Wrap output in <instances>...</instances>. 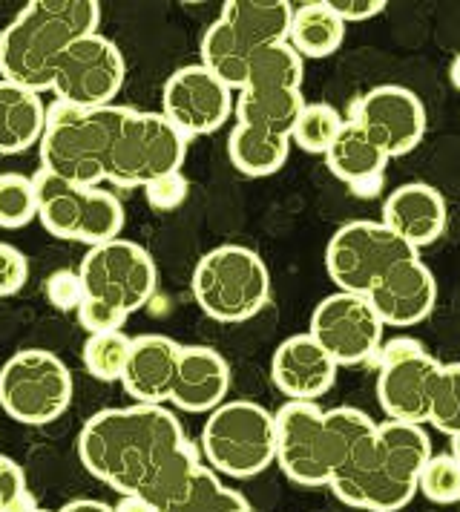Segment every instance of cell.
I'll list each match as a JSON object with an SVG mask.
<instances>
[{"instance_id":"8fae6325","label":"cell","mask_w":460,"mask_h":512,"mask_svg":"<svg viewBox=\"0 0 460 512\" xmlns=\"http://www.w3.org/2000/svg\"><path fill=\"white\" fill-rule=\"evenodd\" d=\"M409 256H417V251L409 248L397 233L389 231L380 219H357L345 222L328 239L325 271L337 285V291L366 297L391 265Z\"/></svg>"},{"instance_id":"603a6c76","label":"cell","mask_w":460,"mask_h":512,"mask_svg":"<svg viewBox=\"0 0 460 512\" xmlns=\"http://www.w3.org/2000/svg\"><path fill=\"white\" fill-rule=\"evenodd\" d=\"M325 162H328V170L337 179H343L345 185L354 187L366 182V179L386 176V164L391 159L374 144V139L354 118H345L343 133L337 136L331 150L325 153Z\"/></svg>"},{"instance_id":"30bf717a","label":"cell","mask_w":460,"mask_h":512,"mask_svg":"<svg viewBox=\"0 0 460 512\" xmlns=\"http://www.w3.org/2000/svg\"><path fill=\"white\" fill-rule=\"evenodd\" d=\"M443 363L412 337L383 343L377 354V400L389 420L426 426Z\"/></svg>"},{"instance_id":"2e32d148","label":"cell","mask_w":460,"mask_h":512,"mask_svg":"<svg viewBox=\"0 0 460 512\" xmlns=\"http://www.w3.org/2000/svg\"><path fill=\"white\" fill-rule=\"evenodd\" d=\"M386 328H412L423 323L437 303V282L432 268L417 256L400 259L374 282L366 294Z\"/></svg>"},{"instance_id":"d6986e66","label":"cell","mask_w":460,"mask_h":512,"mask_svg":"<svg viewBox=\"0 0 460 512\" xmlns=\"http://www.w3.org/2000/svg\"><path fill=\"white\" fill-rule=\"evenodd\" d=\"M179 357H182V343L164 334L133 337L130 360L121 377L124 392L144 406H167L179 374Z\"/></svg>"},{"instance_id":"5b68a950","label":"cell","mask_w":460,"mask_h":512,"mask_svg":"<svg viewBox=\"0 0 460 512\" xmlns=\"http://www.w3.org/2000/svg\"><path fill=\"white\" fill-rule=\"evenodd\" d=\"M276 415V464L299 487H331L351 452L377 429L363 409L285 400Z\"/></svg>"},{"instance_id":"f35d334b","label":"cell","mask_w":460,"mask_h":512,"mask_svg":"<svg viewBox=\"0 0 460 512\" xmlns=\"http://www.w3.org/2000/svg\"><path fill=\"white\" fill-rule=\"evenodd\" d=\"M144 196H147L150 208L176 210L187 199V179H184L182 170L170 173V176H161V179L144 187Z\"/></svg>"},{"instance_id":"1f68e13d","label":"cell","mask_w":460,"mask_h":512,"mask_svg":"<svg viewBox=\"0 0 460 512\" xmlns=\"http://www.w3.org/2000/svg\"><path fill=\"white\" fill-rule=\"evenodd\" d=\"M38 219V190L35 176L0 173V228L18 231Z\"/></svg>"},{"instance_id":"7bdbcfd3","label":"cell","mask_w":460,"mask_h":512,"mask_svg":"<svg viewBox=\"0 0 460 512\" xmlns=\"http://www.w3.org/2000/svg\"><path fill=\"white\" fill-rule=\"evenodd\" d=\"M449 81H452L455 90H460V52L452 58V64H449Z\"/></svg>"},{"instance_id":"4dcf8cb0","label":"cell","mask_w":460,"mask_h":512,"mask_svg":"<svg viewBox=\"0 0 460 512\" xmlns=\"http://www.w3.org/2000/svg\"><path fill=\"white\" fill-rule=\"evenodd\" d=\"M130 346H133V337H127L124 331L90 334L81 349L84 369L101 383H115V380L121 383L127 360H130Z\"/></svg>"},{"instance_id":"484cf974","label":"cell","mask_w":460,"mask_h":512,"mask_svg":"<svg viewBox=\"0 0 460 512\" xmlns=\"http://www.w3.org/2000/svg\"><path fill=\"white\" fill-rule=\"evenodd\" d=\"M199 55H202V67L213 72L219 81H225L233 93L245 90L253 52L233 32V26L225 18H219V21L207 26V32L202 35V44H199Z\"/></svg>"},{"instance_id":"e575fe53","label":"cell","mask_w":460,"mask_h":512,"mask_svg":"<svg viewBox=\"0 0 460 512\" xmlns=\"http://www.w3.org/2000/svg\"><path fill=\"white\" fill-rule=\"evenodd\" d=\"M35 507L23 466L9 455H0V512H32Z\"/></svg>"},{"instance_id":"8992f818","label":"cell","mask_w":460,"mask_h":512,"mask_svg":"<svg viewBox=\"0 0 460 512\" xmlns=\"http://www.w3.org/2000/svg\"><path fill=\"white\" fill-rule=\"evenodd\" d=\"M190 291L210 320L248 323L271 300V271L253 248L219 245L196 262Z\"/></svg>"},{"instance_id":"5bb4252c","label":"cell","mask_w":460,"mask_h":512,"mask_svg":"<svg viewBox=\"0 0 460 512\" xmlns=\"http://www.w3.org/2000/svg\"><path fill=\"white\" fill-rule=\"evenodd\" d=\"M161 113L190 141L228 124L236 113V93L202 64H187L167 78L161 90Z\"/></svg>"},{"instance_id":"836d02e7","label":"cell","mask_w":460,"mask_h":512,"mask_svg":"<svg viewBox=\"0 0 460 512\" xmlns=\"http://www.w3.org/2000/svg\"><path fill=\"white\" fill-rule=\"evenodd\" d=\"M429 426H435L437 432L449 438L460 435V363H449L440 372Z\"/></svg>"},{"instance_id":"60d3db41","label":"cell","mask_w":460,"mask_h":512,"mask_svg":"<svg viewBox=\"0 0 460 512\" xmlns=\"http://www.w3.org/2000/svg\"><path fill=\"white\" fill-rule=\"evenodd\" d=\"M113 510L115 512H159L156 510V504H150V501H147V498H141V495H121Z\"/></svg>"},{"instance_id":"7a4b0ae2","label":"cell","mask_w":460,"mask_h":512,"mask_svg":"<svg viewBox=\"0 0 460 512\" xmlns=\"http://www.w3.org/2000/svg\"><path fill=\"white\" fill-rule=\"evenodd\" d=\"M41 167L75 182L98 187H144L161 176L179 173L187 156V139L164 113L124 104L78 110L55 104L49 110Z\"/></svg>"},{"instance_id":"7c38bea8","label":"cell","mask_w":460,"mask_h":512,"mask_svg":"<svg viewBox=\"0 0 460 512\" xmlns=\"http://www.w3.org/2000/svg\"><path fill=\"white\" fill-rule=\"evenodd\" d=\"M78 274L84 282L87 300L113 305L127 317L150 303L159 285L153 256L138 242L121 236L90 248L78 265Z\"/></svg>"},{"instance_id":"9c48e42d","label":"cell","mask_w":460,"mask_h":512,"mask_svg":"<svg viewBox=\"0 0 460 512\" xmlns=\"http://www.w3.org/2000/svg\"><path fill=\"white\" fill-rule=\"evenodd\" d=\"M67 363L46 349L15 351L0 369V406L23 426H46L72 406Z\"/></svg>"},{"instance_id":"ac0fdd59","label":"cell","mask_w":460,"mask_h":512,"mask_svg":"<svg viewBox=\"0 0 460 512\" xmlns=\"http://www.w3.org/2000/svg\"><path fill=\"white\" fill-rule=\"evenodd\" d=\"M380 222L420 254V248L435 245L443 236L446 222H449V210H446V199L437 187L426 185V182H409L386 196Z\"/></svg>"},{"instance_id":"8d00e7d4","label":"cell","mask_w":460,"mask_h":512,"mask_svg":"<svg viewBox=\"0 0 460 512\" xmlns=\"http://www.w3.org/2000/svg\"><path fill=\"white\" fill-rule=\"evenodd\" d=\"M29 280V259L23 256L21 248L0 242V297L18 294Z\"/></svg>"},{"instance_id":"52a82bcc","label":"cell","mask_w":460,"mask_h":512,"mask_svg":"<svg viewBox=\"0 0 460 512\" xmlns=\"http://www.w3.org/2000/svg\"><path fill=\"white\" fill-rule=\"evenodd\" d=\"M199 446L216 475L253 478L276 464V415L253 400H228L207 415Z\"/></svg>"},{"instance_id":"ffe728a7","label":"cell","mask_w":460,"mask_h":512,"mask_svg":"<svg viewBox=\"0 0 460 512\" xmlns=\"http://www.w3.org/2000/svg\"><path fill=\"white\" fill-rule=\"evenodd\" d=\"M230 366L228 360L210 346H182L179 374L170 395V406L202 415L213 412L222 403H228Z\"/></svg>"},{"instance_id":"44dd1931","label":"cell","mask_w":460,"mask_h":512,"mask_svg":"<svg viewBox=\"0 0 460 512\" xmlns=\"http://www.w3.org/2000/svg\"><path fill=\"white\" fill-rule=\"evenodd\" d=\"M49 124V110L41 93L0 78V156H18L41 147Z\"/></svg>"},{"instance_id":"f6af8a7d","label":"cell","mask_w":460,"mask_h":512,"mask_svg":"<svg viewBox=\"0 0 460 512\" xmlns=\"http://www.w3.org/2000/svg\"><path fill=\"white\" fill-rule=\"evenodd\" d=\"M32 512H49V510H41V507H35V510H32Z\"/></svg>"},{"instance_id":"ab89813d","label":"cell","mask_w":460,"mask_h":512,"mask_svg":"<svg viewBox=\"0 0 460 512\" xmlns=\"http://www.w3.org/2000/svg\"><path fill=\"white\" fill-rule=\"evenodd\" d=\"M331 9L343 18V24H360L380 15L389 3L386 0H328Z\"/></svg>"},{"instance_id":"f1b7e54d","label":"cell","mask_w":460,"mask_h":512,"mask_svg":"<svg viewBox=\"0 0 460 512\" xmlns=\"http://www.w3.org/2000/svg\"><path fill=\"white\" fill-rule=\"evenodd\" d=\"M302 78L305 58L288 41H282L253 52L245 90H302Z\"/></svg>"},{"instance_id":"6da1fadb","label":"cell","mask_w":460,"mask_h":512,"mask_svg":"<svg viewBox=\"0 0 460 512\" xmlns=\"http://www.w3.org/2000/svg\"><path fill=\"white\" fill-rule=\"evenodd\" d=\"M98 0H32L0 32V78L49 93L58 104L110 107L127 64L121 49L98 32Z\"/></svg>"},{"instance_id":"d590c367","label":"cell","mask_w":460,"mask_h":512,"mask_svg":"<svg viewBox=\"0 0 460 512\" xmlns=\"http://www.w3.org/2000/svg\"><path fill=\"white\" fill-rule=\"evenodd\" d=\"M44 294L46 300H49V305L58 308V311H78L81 303L87 300V291H84L81 274H78V271H67V268L52 271V274L46 277Z\"/></svg>"},{"instance_id":"ee69618b","label":"cell","mask_w":460,"mask_h":512,"mask_svg":"<svg viewBox=\"0 0 460 512\" xmlns=\"http://www.w3.org/2000/svg\"><path fill=\"white\" fill-rule=\"evenodd\" d=\"M452 455H455V458L460 461V435H455V438H452Z\"/></svg>"},{"instance_id":"f546056e","label":"cell","mask_w":460,"mask_h":512,"mask_svg":"<svg viewBox=\"0 0 460 512\" xmlns=\"http://www.w3.org/2000/svg\"><path fill=\"white\" fill-rule=\"evenodd\" d=\"M345 118L337 113V107L331 104H305L299 113L297 124L291 130V144H297L299 150L314 153V156H325L331 150V144L343 133Z\"/></svg>"},{"instance_id":"277c9868","label":"cell","mask_w":460,"mask_h":512,"mask_svg":"<svg viewBox=\"0 0 460 512\" xmlns=\"http://www.w3.org/2000/svg\"><path fill=\"white\" fill-rule=\"evenodd\" d=\"M432 455L423 426L386 420L351 452L328 489L354 510L397 512L417 495L420 472Z\"/></svg>"},{"instance_id":"d4e9b609","label":"cell","mask_w":460,"mask_h":512,"mask_svg":"<svg viewBox=\"0 0 460 512\" xmlns=\"http://www.w3.org/2000/svg\"><path fill=\"white\" fill-rule=\"evenodd\" d=\"M345 41L343 18L331 9L328 0H305L294 6L288 44L297 49L302 58H328Z\"/></svg>"},{"instance_id":"7402d4cb","label":"cell","mask_w":460,"mask_h":512,"mask_svg":"<svg viewBox=\"0 0 460 512\" xmlns=\"http://www.w3.org/2000/svg\"><path fill=\"white\" fill-rule=\"evenodd\" d=\"M251 52L288 41L294 3L288 0H228L222 15Z\"/></svg>"},{"instance_id":"cb8c5ba5","label":"cell","mask_w":460,"mask_h":512,"mask_svg":"<svg viewBox=\"0 0 460 512\" xmlns=\"http://www.w3.org/2000/svg\"><path fill=\"white\" fill-rule=\"evenodd\" d=\"M291 153V136H282L274 130H262L251 124H236L228 136L230 164L251 179L274 176L282 170Z\"/></svg>"},{"instance_id":"4316f807","label":"cell","mask_w":460,"mask_h":512,"mask_svg":"<svg viewBox=\"0 0 460 512\" xmlns=\"http://www.w3.org/2000/svg\"><path fill=\"white\" fill-rule=\"evenodd\" d=\"M308 101L302 90H242L236 93V124H251L291 136L299 113Z\"/></svg>"},{"instance_id":"74e56055","label":"cell","mask_w":460,"mask_h":512,"mask_svg":"<svg viewBox=\"0 0 460 512\" xmlns=\"http://www.w3.org/2000/svg\"><path fill=\"white\" fill-rule=\"evenodd\" d=\"M75 314H78V323L87 328L90 334L121 331L124 323H127V314H124V311H118V308H113V305L98 303V300H84Z\"/></svg>"},{"instance_id":"83f0119b","label":"cell","mask_w":460,"mask_h":512,"mask_svg":"<svg viewBox=\"0 0 460 512\" xmlns=\"http://www.w3.org/2000/svg\"><path fill=\"white\" fill-rule=\"evenodd\" d=\"M159 512H253L242 492L228 489L219 475L202 464Z\"/></svg>"},{"instance_id":"b9f144b4","label":"cell","mask_w":460,"mask_h":512,"mask_svg":"<svg viewBox=\"0 0 460 512\" xmlns=\"http://www.w3.org/2000/svg\"><path fill=\"white\" fill-rule=\"evenodd\" d=\"M58 512H115L110 504L104 501H92V498H78V501H69Z\"/></svg>"},{"instance_id":"9a60e30c","label":"cell","mask_w":460,"mask_h":512,"mask_svg":"<svg viewBox=\"0 0 460 512\" xmlns=\"http://www.w3.org/2000/svg\"><path fill=\"white\" fill-rule=\"evenodd\" d=\"M351 118L389 159L412 153L426 136V107L420 95L400 84H383L368 90L357 101Z\"/></svg>"},{"instance_id":"4fadbf2b","label":"cell","mask_w":460,"mask_h":512,"mask_svg":"<svg viewBox=\"0 0 460 512\" xmlns=\"http://www.w3.org/2000/svg\"><path fill=\"white\" fill-rule=\"evenodd\" d=\"M383 320L363 294L334 291L317 303L308 334L331 354L337 366H363L383 349Z\"/></svg>"},{"instance_id":"d6a6232c","label":"cell","mask_w":460,"mask_h":512,"mask_svg":"<svg viewBox=\"0 0 460 512\" xmlns=\"http://www.w3.org/2000/svg\"><path fill=\"white\" fill-rule=\"evenodd\" d=\"M417 492L432 501V504H458L460 501V461L449 455H432L423 472H420V484Z\"/></svg>"},{"instance_id":"e0dca14e","label":"cell","mask_w":460,"mask_h":512,"mask_svg":"<svg viewBox=\"0 0 460 512\" xmlns=\"http://www.w3.org/2000/svg\"><path fill=\"white\" fill-rule=\"evenodd\" d=\"M337 369L340 366L331 360V354L308 331H302L276 346L271 360V380L282 397L317 403L334 386Z\"/></svg>"},{"instance_id":"ba28073f","label":"cell","mask_w":460,"mask_h":512,"mask_svg":"<svg viewBox=\"0 0 460 512\" xmlns=\"http://www.w3.org/2000/svg\"><path fill=\"white\" fill-rule=\"evenodd\" d=\"M35 190H38V219L52 236L81 242L90 248L121 236L124 205L110 190L75 185L44 167L35 173Z\"/></svg>"},{"instance_id":"3957f363","label":"cell","mask_w":460,"mask_h":512,"mask_svg":"<svg viewBox=\"0 0 460 512\" xmlns=\"http://www.w3.org/2000/svg\"><path fill=\"white\" fill-rule=\"evenodd\" d=\"M78 458L118 495H141L161 510L202 466L179 418L167 406L101 409L78 432Z\"/></svg>"}]
</instances>
